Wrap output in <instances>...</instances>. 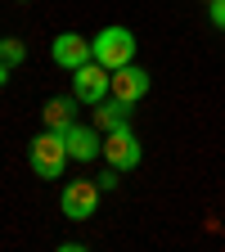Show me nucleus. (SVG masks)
<instances>
[{
  "mask_svg": "<svg viewBox=\"0 0 225 252\" xmlns=\"http://www.w3.org/2000/svg\"><path fill=\"white\" fill-rule=\"evenodd\" d=\"M140 158H144V149H140V140H135L131 126H117V131L104 135V162L108 167L131 171V167H140Z\"/></svg>",
  "mask_w": 225,
  "mask_h": 252,
  "instance_id": "39448f33",
  "label": "nucleus"
},
{
  "mask_svg": "<svg viewBox=\"0 0 225 252\" xmlns=\"http://www.w3.org/2000/svg\"><path fill=\"white\" fill-rule=\"evenodd\" d=\"M23 59H27V45H23L18 36H5V41H0V63H9V68H18Z\"/></svg>",
  "mask_w": 225,
  "mask_h": 252,
  "instance_id": "9b49d317",
  "label": "nucleus"
},
{
  "mask_svg": "<svg viewBox=\"0 0 225 252\" xmlns=\"http://www.w3.org/2000/svg\"><path fill=\"white\" fill-rule=\"evenodd\" d=\"M63 140H68L72 162H95V158H104V131H95V126L72 122L68 131H63Z\"/></svg>",
  "mask_w": 225,
  "mask_h": 252,
  "instance_id": "0eeeda50",
  "label": "nucleus"
},
{
  "mask_svg": "<svg viewBox=\"0 0 225 252\" xmlns=\"http://www.w3.org/2000/svg\"><path fill=\"white\" fill-rule=\"evenodd\" d=\"M50 54H54V63L59 68H81L86 59H95V50H90V36H81V32H59V36L50 41Z\"/></svg>",
  "mask_w": 225,
  "mask_h": 252,
  "instance_id": "423d86ee",
  "label": "nucleus"
},
{
  "mask_svg": "<svg viewBox=\"0 0 225 252\" xmlns=\"http://www.w3.org/2000/svg\"><path fill=\"white\" fill-rule=\"evenodd\" d=\"M95 180H99V189H104V194H113V189L122 185V171H117V167H104V171L95 176Z\"/></svg>",
  "mask_w": 225,
  "mask_h": 252,
  "instance_id": "f8f14e48",
  "label": "nucleus"
},
{
  "mask_svg": "<svg viewBox=\"0 0 225 252\" xmlns=\"http://www.w3.org/2000/svg\"><path fill=\"white\" fill-rule=\"evenodd\" d=\"M113 94L126 104H140L144 94H149V72L140 68V63H126V68L113 72Z\"/></svg>",
  "mask_w": 225,
  "mask_h": 252,
  "instance_id": "1a4fd4ad",
  "label": "nucleus"
},
{
  "mask_svg": "<svg viewBox=\"0 0 225 252\" xmlns=\"http://www.w3.org/2000/svg\"><path fill=\"white\" fill-rule=\"evenodd\" d=\"M90 50H95V59H99L108 72L135 63V36H131L126 27H104L99 36H90Z\"/></svg>",
  "mask_w": 225,
  "mask_h": 252,
  "instance_id": "f03ea898",
  "label": "nucleus"
},
{
  "mask_svg": "<svg viewBox=\"0 0 225 252\" xmlns=\"http://www.w3.org/2000/svg\"><path fill=\"white\" fill-rule=\"evenodd\" d=\"M207 14H212V27H221V32H225V0H212Z\"/></svg>",
  "mask_w": 225,
  "mask_h": 252,
  "instance_id": "ddd939ff",
  "label": "nucleus"
},
{
  "mask_svg": "<svg viewBox=\"0 0 225 252\" xmlns=\"http://www.w3.org/2000/svg\"><path fill=\"white\" fill-rule=\"evenodd\" d=\"M72 94H77L81 104L95 108L99 99H108V94H113V72L104 68L99 59H86L81 68H72Z\"/></svg>",
  "mask_w": 225,
  "mask_h": 252,
  "instance_id": "20e7f679",
  "label": "nucleus"
},
{
  "mask_svg": "<svg viewBox=\"0 0 225 252\" xmlns=\"http://www.w3.org/2000/svg\"><path fill=\"white\" fill-rule=\"evenodd\" d=\"M131 108L135 104H126V99H117V94H108V99H99L90 108V126L95 131H117V126H131Z\"/></svg>",
  "mask_w": 225,
  "mask_h": 252,
  "instance_id": "6e6552de",
  "label": "nucleus"
},
{
  "mask_svg": "<svg viewBox=\"0 0 225 252\" xmlns=\"http://www.w3.org/2000/svg\"><path fill=\"white\" fill-rule=\"evenodd\" d=\"M14 5H27V0H14Z\"/></svg>",
  "mask_w": 225,
  "mask_h": 252,
  "instance_id": "2eb2a0df",
  "label": "nucleus"
},
{
  "mask_svg": "<svg viewBox=\"0 0 225 252\" xmlns=\"http://www.w3.org/2000/svg\"><path fill=\"white\" fill-rule=\"evenodd\" d=\"M99 198H104L99 180H68L63 194H59V212L68 220H90L95 212H99Z\"/></svg>",
  "mask_w": 225,
  "mask_h": 252,
  "instance_id": "7ed1b4c3",
  "label": "nucleus"
},
{
  "mask_svg": "<svg viewBox=\"0 0 225 252\" xmlns=\"http://www.w3.org/2000/svg\"><path fill=\"white\" fill-rule=\"evenodd\" d=\"M77 94H54V99L41 108V117H45V126H50V131H68V126L77 122Z\"/></svg>",
  "mask_w": 225,
  "mask_h": 252,
  "instance_id": "9d476101",
  "label": "nucleus"
},
{
  "mask_svg": "<svg viewBox=\"0 0 225 252\" xmlns=\"http://www.w3.org/2000/svg\"><path fill=\"white\" fill-rule=\"evenodd\" d=\"M203 5H212V0H203Z\"/></svg>",
  "mask_w": 225,
  "mask_h": 252,
  "instance_id": "dca6fc26",
  "label": "nucleus"
},
{
  "mask_svg": "<svg viewBox=\"0 0 225 252\" xmlns=\"http://www.w3.org/2000/svg\"><path fill=\"white\" fill-rule=\"evenodd\" d=\"M27 162H32V171H36L41 180H59V176H63V167L72 162L63 131H50V126H45V131L27 144Z\"/></svg>",
  "mask_w": 225,
  "mask_h": 252,
  "instance_id": "f257e3e1",
  "label": "nucleus"
},
{
  "mask_svg": "<svg viewBox=\"0 0 225 252\" xmlns=\"http://www.w3.org/2000/svg\"><path fill=\"white\" fill-rule=\"evenodd\" d=\"M9 81V63H0V86H5Z\"/></svg>",
  "mask_w": 225,
  "mask_h": 252,
  "instance_id": "4468645a",
  "label": "nucleus"
}]
</instances>
